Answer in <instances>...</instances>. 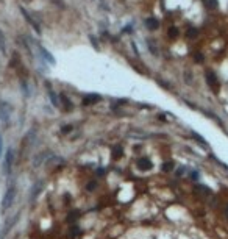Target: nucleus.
I'll list each match as a JSON object with an SVG mask.
<instances>
[{"label":"nucleus","instance_id":"22","mask_svg":"<svg viewBox=\"0 0 228 239\" xmlns=\"http://www.w3.org/2000/svg\"><path fill=\"white\" fill-rule=\"evenodd\" d=\"M95 188H97V183H95V181H89V183H88V186H86V189L88 191H94Z\"/></svg>","mask_w":228,"mask_h":239},{"label":"nucleus","instance_id":"14","mask_svg":"<svg viewBox=\"0 0 228 239\" xmlns=\"http://www.w3.org/2000/svg\"><path fill=\"white\" fill-rule=\"evenodd\" d=\"M0 52L5 55L6 53V41H5V36H3L2 30H0Z\"/></svg>","mask_w":228,"mask_h":239},{"label":"nucleus","instance_id":"17","mask_svg":"<svg viewBox=\"0 0 228 239\" xmlns=\"http://www.w3.org/2000/svg\"><path fill=\"white\" fill-rule=\"evenodd\" d=\"M47 89H49V88H47ZM49 94H50V100H52V103H53V105H55V106H58L56 94H55V92H53V89H52V88H50V89H49Z\"/></svg>","mask_w":228,"mask_h":239},{"label":"nucleus","instance_id":"6","mask_svg":"<svg viewBox=\"0 0 228 239\" xmlns=\"http://www.w3.org/2000/svg\"><path fill=\"white\" fill-rule=\"evenodd\" d=\"M136 167L141 172H147V171H150V169L153 167V163L149 160V158H139L136 161Z\"/></svg>","mask_w":228,"mask_h":239},{"label":"nucleus","instance_id":"31","mask_svg":"<svg viewBox=\"0 0 228 239\" xmlns=\"http://www.w3.org/2000/svg\"><path fill=\"white\" fill-rule=\"evenodd\" d=\"M225 213H227V217H228V206H227V211H225Z\"/></svg>","mask_w":228,"mask_h":239},{"label":"nucleus","instance_id":"12","mask_svg":"<svg viewBox=\"0 0 228 239\" xmlns=\"http://www.w3.org/2000/svg\"><path fill=\"white\" fill-rule=\"evenodd\" d=\"M41 189H42V183H41V181H39V183H36V184H34V186L31 188V191H30V197H31V200H33V199H36L38 195H39Z\"/></svg>","mask_w":228,"mask_h":239},{"label":"nucleus","instance_id":"1","mask_svg":"<svg viewBox=\"0 0 228 239\" xmlns=\"http://www.w3.org/2000/svg\"><path fill=\"white\" fill-rule=\"evenodd\" d=\"M14 197H16V186H10L8 189H6L5 195H3V200H2V205H0V210H2V213H6V211L11 208L14 202Z\"/></svg>","mask_w":228,"mask_h":239},{"label":"nucleus","instance_id":"21","mask_svg":"<svg viewBox=\"0 0 228 239\" xmlns=\"http://www.w3.org/2000/svg\"><path fill=\"white\" fill-rule=\"evenodd\" d=\"M192 138H194V139H195V141H199V142H202V144H203V145H206V141H205V139H203V138H202V136H199V134H197V133H192Z\"/></svg>","mask_w":228,"mask_h":239},{"label":"nucleus","instance_id":"5","mask_svg":"<svg viewBox=\"0 0 228 239\" xmlns=\"http://www.w3.org/2000/svg\"><path fill=\"white\" fill-rule=\"evenodd\" d=\"M206 81H208L210 88H211L214 92L219 91V80H217V77H216V74H214L212 71H208V72H206Z\"/></svg>","mask_w":228,"mask_h":239},{"label":"nucleus","instance_id":"23","mask_svg":"<svg viewBox=\"0 0 228 239\" xmlns=\"http://www.w3.org/2000/svg\"><path fill=\"white\" fill-rule=\"evenodd\" d=\"M206 5L210 6V8H216V6H217V2H216V0H210V2H206Z\"/></svg>","mask_w":228,"mask_h":239},{"label":"nucleus","instance_id":"13","mask_svg":"<svg viewBox=\"0 0 228 239\" xmlns=\"http://www.w3.org/2000/svg\"><path fill=\"white\" fill-rule=\"evenodd\" d=\"M60 100H61V105L64 106V110H66V111H71V110H72V103H71V100L66 97L64 94H61V95H60Z\"/></svg>","mask_w":228,"mask_h":239},{"label":"nucleus","instance_id":"25","mask_svg":"<svg viewBox=\"0 0 228 239\" xmlns=\"http://www.w3.org/2000/svg\"><path fill=\"white\" fill-rule=\"evenodd\" d=\"M22 91L25 92V97H27L28 95V88H27V83H24V81H22Z\"/></svg>","mask_w":228,"mask_h":239},{"label":"nucleus","instance_id":"2","mask_svg":"<svg viewBox=\"0 0 228 239\" xmlns=\"http://www.w3.org/2000/svg\"><path fill=\"white\" fill-rule=\"evenodd\" d=\"M10 113H11L10 105L2 100V102H0V119H2L5 127H8V124H10Z\"/></svg>","mask_w":228,"mask_h":239},{"label":"nucleus","instance_id":"27","mask_svg":"<svg viewBox=\"0 0 228 239\" xmlns=\"http://www.w3.org/2000/svg\"><path fill=\"white\" fill-rule=\"evenodd\" d=\"M191 178H192V180H197V178H199V173H197V171H192V172H191Z\"/></svg>","mask_w":228,"mask_h":239},{"label":"nucleus","instance_id":"26","mask_svg":"<svg viewBox=\"0 0 228 239\" xmlns=\"http://www.w3.org/2000/svg\"><path fill=\"white\" fill-rule=\"evenodd\" d=\"M78 233H80V230L77 228V227H75V228H73V230H71V236H77V234H78Z\"/></svg>","mask_w":228,"mask_h":239},{"label":"nucleus","instance_id":"7","mask_svg":"<svg viewBox=\"0 0 228 239\" xmlns=\"http://www.w3.org/2000/svg\"><path fill=\"white\" fill-rule=\"evenodd\" d=\"M100 100H102V97L99 94H89V95H84L83 105H92V103H97Z\"/></svg>","mask_w":228,"mask_h":239},{"label":"nucleus","instance_id":"19","mask_svg":"<svg viewBox=\"0 0 228 239\" xmlns=\"http://www.w3.org/2000/svg\"><path fill=\"white\" fill-rule=\"evenodd\" d=\"M197 34H199V30H197V28H189L188 32H186V36L188 38H195Z\"/></svg>","mask_w":228,"mask_h":239},{"label":"nucleus","instance_id":"30","mask_svg":"<svg viewBox=\"0 0 228 239\" xmlns=\"http://www.w3.org/2000/svg\"><path fill=\"white\" fill-rule=\"evenodd\" d=\"M97 175H105V171L103 169H97Z\"/></svg>","mask_w":228,"mask_h":239},{"label":"nucleus","instance_id":"15","mask_svg":"<svg viewBox=\"0 0 228 239\" xmlns=\"http://www.w3.org/2000/svg\"><path fill=\"white\" fill-rule=\"evenodd\" d=\"M147 45H149L150 52H152L153 55H158V50H156V44H155V41H153V39H149V41H147Z\"/></svg>","mask_w":228,"mask_h":239},{"label":"nucleus","instance_id":"28","mask_svg":"<svg viewBox=\"0 0 228 239\" xmlns=\"http://www.w3.org/2000/svg\"><path fill=\"white\" fill-rule=\"evenodd\" d=\"M2 147H3V138L0 134V156H2Z\"/></svg>","mask_w":228,"mask_h":239},{"label":"nucleus","instance_id":"8","mask_svg":"<svg viewBox=\"0 0 228 239\" xmlns=\"http://www.w3.org/2000/svg\"><path fill=\"white\" fill-rule=\"evenodd\" d=\"M145 27L150 30V32H155V30L160 28V22H158L155 17H150V19H147V21H145Z\"/></svg>","mask_w":228,"mask_h":239},{"label":"nucleus","instance_id":"3","mask_svg":"<svg viewBox=\"0 0 228 239\" xmlns=\"http://www.w3.org/2000/svg\"><path fill=\"white\" fill-rule=\"evenodd\" d=\"M13 163H14V152L10 149V150H6V153H5V163H3V171H5L3 173H5V175H10Z\"/></svg>","mask_w":228,"mask_h":239},{"label":"nucleus","instance_id":"24","mask_svg":"<svg viewBox=\"0 0 228 239\" xmlns=\"http://www.w3.org/2000/svg\"><path fill=\"white\" fill-rule=\"evenodd\" d=\"M195 61H197V63H202V61H203V55H202V53H195Z\"/></svg>","mask_w":228,"mask_h":239},{"label":"nucleus","instance_id":"9","mask_svg":"<svg viewBox=\"0 0 228 239\" xmlns=\"http://www.w3.org/2000/svg\"><path fill=\"white\" fill-rule=\"evenodd\" d=\"M36 47H38V50L41 52V55L45 58V61H49L50 64H55V58L52 56V53H49L47 50H45L44 47H42V45H36Z\"/></svg>","mask_w":228,"mask_h":239},{"label":"nucleus","instance_id":"16","mask_svg":"<svg viewBox=\"0 0 228 239\" xmlns=\"http://www.w3.org/2000/svg\"><path fill=\"white\" fill-rule=\"evenodd\" d=\"M45 155H47L45 152H44V153H41V155H38V156H36V160L33 161V166H41V163L44 161V156H45Z\"/></svg>","mask_w":228,"mask_h":239},{"label":"nucleus","instance_id":"18","mask_svg":"<svg viewBox=\"0 0 228 239\" xmlns=\"http://www.w3.org/2000/svg\"><path fill=\"white\" fill-rule=\"evenodd\" d=\"M177 36H178V28H175V27H170V28H169V38L175 39Z\"/></svg>","mask_w":228,"mask_h":239},{"label":"nucleus","instance_id":"4","mask_svg":"<svg viewBox=\"0 0 228 239\" xmlns=\"http://www.w3.org/2000/svg\"><path fill=\"white\" fill-rule=\"evenodd\" d=\"M21 13H22V16H24V17L27 19V22H28V24L33 27V30H34V32H36L38 34H41V27H39V24H38V22L34 21V19H33L31 16H30V14H28V11H27V10L24 8V6H21Z\"/></svg>","mask_w":228,"mask_h":239},{"label":"nucleus","instance_id":"11","mask_svg":"<svg viewBox=\"0 0 228 239\" xmlns=\"http://www.w3.org/2000/svg\"><path fill=\"white\" fill-rule=\"evenodd\" d=\"M111 156H113L114 160H121V158L123 156V147H121V145L113 147V149H111Z\"/></svg>","mask_w":228,"mask_h":239},{"label":"nucleus","instance_id":"10","mask_svg":"<svg viewBox=\"0 0 228 239\" xmlns=\"http://www.w3.org/2000/svg\"><path fill=\"white\" fill-rule=\"evenodd\" d=\"M194 191L197 192V194H202L203 197H205V195H210L211 194V189H210V188H206L205 184H195Z\"/></svg>","mask_w":228,"mask_h":239},{"label":"nucleus","instance_id":"29","mask_svg":"<svg viewBox=\"0 0 228 239\" xmlns=\"http://www.w3.org/2000/svg\"><path fill=\"white\" fill-rule=\"evenodd\" d=\"M184 78L188 80V83H191V81H192V78H191V75H189V72H188V74H184Z\"/></svg>","mask_w":228,"mask_h":239},{"label":"nucleus","instance_id":"20","mask_svg":"<svg viewBox=\"0 0 228 239\" xmlns=\"http://www.w3.org/2000/svg\"><path fill=\"white\" fill-rule=\"evenodd\" d=\"M161 169H163L164 172H170L172 169H173V163H172V161H169V163H164Z\"/></svg>","mask_w":228,"mask_h":239}]
</instances>
